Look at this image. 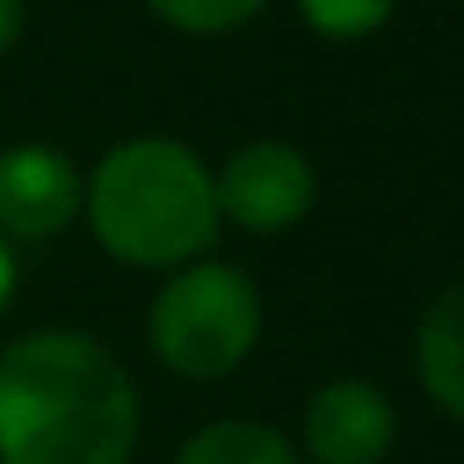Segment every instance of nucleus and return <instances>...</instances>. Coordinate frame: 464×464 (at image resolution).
Returning a JSON list of instances; mask_svg holds the SVG:
<instances>
[{"mask_svg":"<svg viewBox=\"0 0 464 464\" xmlns=\"http://www.w3.org/2000/svg\"><path fill=\"white\" fill-rule=\"evenodd\" d=\"M82 208L77 164L50 142H17L0 153V236L50 241Z\"/></svg>","mask_w":464,"mask_h":464,"instance_id":"obj_5","label":"nucleus"},{"mask_svg":"<svg viewBox=\"0 0 464 464\" xmlns=\"http://www.w3.org/2000/svg\"><path fill=\"white\" fill-rule=\"evenodd\" d=\"M142 431L131 372L88 334L0 350V464H126Z\"/></svg>","mask_w":464,"mask_h":464,"instance_id":"obj_1","label":"nucleus"},{"mask_svg":"<svg viewBox=\"0 0 464 464\" xmlns=\"http://www.w3.org/2000/svg\"><path fill=\"white\" fill-rule=\"evenodd\" d=\"M263 334V301L257 285L229 268V263H191L180 268L148 312V339L153 355L191 382H218L229 377Z\"/></svg>","mask_w":464,"mask_h":464,"instance_id":"obj_3","label":"nucleus"},{"mask_svg":"<svg viewBox=\"0 0 464 464\" xmlns=\"http://www.w3.org/2000/svg\"><path fill=\"white\" fill-rule=\"evenodd\" d=\"M12 295H17V252H12L6 236H0V317H6Z\"/></svg>","mask_w":464,"mask_h":464,"instance_id":"obj_11","label":"nucleus"},{"mask_svg":"<svg viewBox=\"0 0 464 464\" xmlns=\"http://www.w3.org/2000/svg\"><path fill=\"white\" fill-rule=\"evenodd\" d=\"M82 208L99 246L131 268H180L218 241L213 175L175 137H131L110 148Z\"/></svg>","mask_w":464,"mask_h":464,"instance_id":"obj_2","label":"nucleus"},{"mask_svg":"<svg viewBox=\"0 0 464 464\" xmlns=\"http://www.w3.org/2000/svg\"><path fill=\"white\" fill-rule=\"evenodd\" d=\"M23 34V0H0V55H6Z\"/></svg>","mask_w":464,"mask_h":464,"instance_id":"obj_12","label":"nucleus"},{"mask_svg":"<svg viewBox=\"0 0 464 464\" xmlns=\"http://www.w3.org/2000/svg\"><path fill=\"white\" fill-rule=\"evenodd\" d=\"M306 453L317 464H382V453L393 448V404L377 382L361 377H334L312 393L306 415Z\"/></svg>","mask_w":464,"mask_h":464,"instance_id":"obj_6","label":"nucleus"},{"mask_svg":"<svg viewBox=\"0 0 464 464\" xmlns=\"http://www.w3.org/2000/svg\"><path fill=\"white\" fill-rule=\"evenodd\" d=\"M175 464H301V459L285 431L236 415V420H213L197 437H186Z\"/></svg>","mask_w":464,"mask_h":464,"instance_id":"obj_8","label":"nucleus"},{"mask_svg":"<svg viewBox=\"0 0 464 464\" xmlns=\"http://www.w3.org/2000/svg\"><path fill=\"white\" fill-rule=\"evenodd\" d=\"M295 6H301L306 28L323 39H366L393 17L399 0H295Z\"/></svg>","mask_w":464,"mask_h":464,"instance_id":"obj_10","label":"nucleus"},{"mask_svg":"<svg viewBox=\"0 0 464 464\" xmlns=\"http://www.w3.org/2000/svg\"><path fill=\"white\" fill-rule=\"evenodd\" d=\"M148 6H153L175 34L208 39V34H229V28L252 23V17L268 6V0H148Z\"/></svg>","mask_w":464,"mask_h":464,"instance_id":"obj_9","label":"nucleus"},{"mask_svg":"<svg viewBox=\"0 0 464 464\" xmlns=\"http://www.w3.org/2000/svg\"><path fill=\"white\" fill-rule=\"evenodd\" d=\"M415 372H420V388L453 420H464V279L426 306L415 328Z\"/></svg>","mask_w":464,"mask_h":464,"instance_id":"obj_7","label":"nucleus"},{"mask_svg":"<svg viewBox=\"0 0 464 464\" xmlns=\"http://www.w3.org/2000/svg\"><path fill=\"white\" fill-rule=\"evenodd\" d=\"M218 218L252 229V236H279V229L301 224L317 202V169L306 164L301 148L279 137L241 142L213 175Z\"/></svg>","mask_w":464,"mask_h":464,"instance_id":"obj_4","label":"nucleus"}]
</instances>
